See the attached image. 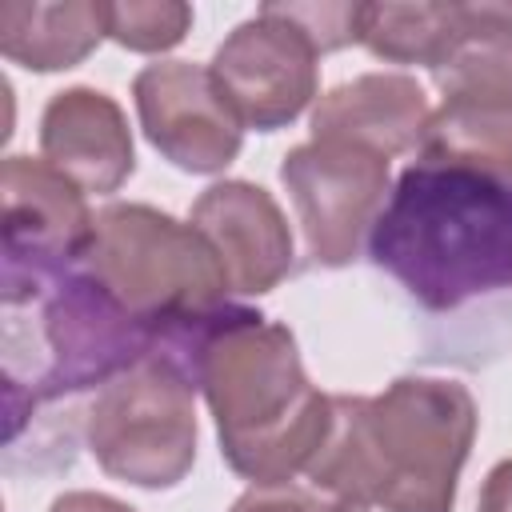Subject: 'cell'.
Listing matches in <instances>:
<instances>
[{"label":"cell","instance_id":"obj_1","mask_svg":"<svg viewBox=\"0 0 512 512\" xmlns=\"http://www.w3.org/2000/svg\"><path fill=\"white\" fill-rule=\"evenodd\" d=\"M476 424L472 392L444 376H400L380 396H332L308 480L360 508L452 512Z\"/></svg>","mask_w":512,"mask_h":512},{"label":"cell","instance_id":"obj_2","mask_svg":"<svg viewBox=\"0 0 512 512\" xmlns=\"http://www.w3.org/2000/svg\"><path fill=\"white\" fill-rule=\"evenodd\" d=\"M192 380L236 476L284 484L308 472L328 432L332 396L308 380L288 324L228 304L192 356Z\"/></svg>","mask_w":512,"mask_h":512},{"label":"cell","instance_id":"obj_3","mask_svg":"<svg viewBox=\"0 0 512 512\" xmlns=\"http://www.w3.org/2000/svg\"><path fill=\"white\" fill-rule=\"evenodd\" d=\"M368 256L428 312L512 288V180L408 164L368 236Z\"/></svg>","mask_w":512,"mask_h":512},{"label":"cell","instance_id":"obj_4","mask_svg":"<svg viewBox=\"0 0 512 512\" xmlns=\"http://www.w3.org/2000/svg\"><path fill=\"white\" fill-rule=\"evenodd\" d=\"M32 324L8 316L4 360L28 356V368L8 380V396H24L28 404L60 400L68 392L104 388L144 356L160 352V336L152 324L132 316L116 296H108L80 264L36 288L24 304Z\"/></svg>","mask_w":512,"mask_h":512},{"label":"cell","instance_id":"obj_5","mask_svg":"<svg viewBox=\"0 0 512 512\" xmlns=\"http://www.w3.org/2000/svg\"><path fill=\"white\" fill-rule=\"evenodd\" d=\"M80 268L132 316L152 324L160 340L180 320L228 304L232 292L216 248L192 220L184 224L136 200L96 212Z\"/></svg>","mask_w":512,"mask_h":512},{"label":"cell","instance_id":"obj_6","mask_svg":"<svg viewBox=\"0 0 512 512\" xmlns=\"http://www.w3.org/2000/svg\"><path fill=\"white\" fill-rule=\"evenodd\" d=\"M84 440L112 480L148 492L176 488L196 464V380L164 352L144 356L96 388Z\"/></svg>","mask_w":512,"mask_h":512},{"label":"cell","instance_id":"obj_7","mask_svg":"<svg viewBox=\"0 0 512 512\" xmlns=\"http://www.w3.org/2000/svg\"><path fill=\"white\" fill-rule=\"evenodd\" d=\"M280 180L292 196L308 256L324 268H344L360 256L392 192L388 156L340 140L296 144L280 164Z\"/></svg>","mask_w":512,"mask_h":512},{"label":"cell","instance_id":"obj_8","mask_svg":"<svg viewBox=\"0 0 512 512\" xmlns=\"http://www.w3.org/2000/svg\"><path fill=\"white\" fill-rule=\"evenodd\" d=\"M4 192V308L24 304L36 288L76 268L96 212L64 172L48 160L8 156L0 168Z\"/></svg>","mask_w":512,"mask_h":512},{"label":"cell","instance_id":"obj_9","mask_svg":"<svg viewBox=\"0 0 512 512\" xmlns=\"http://www.w3.org/2000/svg\"><path fill=\"white\" fill-rule=\"evenodd\" d=\"M132 100L148 144L192 176L224 172L244 144V124L216 84L212 68L160 60L136 72Z\"/></svg>","mask_w":512,"mask_h":512},{"label":"cell","instance_id":"obj_10","mask_svg":"<svg viewBox=\"0 0 512 512\" xmlns=\"http://www.w3.org/2000/svg\"><path fill=\"white\" fill-rule=\"evenodd\" d=\"M320 52L264 4L252 20L236 24L212 56V76L224 88L244 128H288L320 88Z\"/></svg>","mask_w":512,"mask_h":512},{"label":"cell","instance_id":"obj_11","mask_svg":"<svg viewBox=\"0 0 512 512\" xmlns=\"http://www.w3.org/2000/svg\"><path fill=\"white\" fill-rule=\"evenodd\" d=\"M220 256L236 296H264L292 272V228L252 180H220L204 188L188 216Z\"/></svg>","mask_w":512,"mask_h":512},{"label":"cell","instance_id":"obj_12","mask_svg":"<svg viewBox=\"0 0 512 512\" xmlns=\"http://www.w3.org/2000/svg\"><path fill=\"white\" fill-rule=\"evenodd\" d=\"M40 160H48L84 192H116L136 172L124 108L88 84L56 92L40 112Z\"/></svg>","mask_w":512,"mask_h":512},{"label":"cell","instance_id":"obj_13","mask_svg":"<svg viewBox=\"0 0 512 512\" xmlns=\"http://www.w3.org/2000/svg\"><path fill=\"white\" fill-rule=\"evenodd\" d=\"M432 120L424 88L404 72H364L312 104V140H340L380 156L420 148Z\"/></svg>","mask_w":512,"mask_h":512},{"label":"cell","instance_id":"obj_14","mask_svg":"<svg viewBox=\"0 0 512 512\" xmlns=\"http://www.w3.org/2000/svg\"><path fill=\"white\" fill-rule=\"evenodd\" d=\"M108 36L104 4L64 0V4H0V52L28 72H64L84 64Z\"/></svg>","mask_w":512,"mask_h":512},{"label":"cell","instance_id":"obj_15","mask_svg":"<svg viewBox=\"0 0 512 512\" xmlns=\"http://www.w3.org/2000/svg\"><path fill=\"white\" fill-rule=\"evenodd\" d=\"M432 84L452 104L512 108V4H480V16L432 68Z\"/></svg>","mask_w":512,"mask_h":512},{"label":"cell","instance_id":"obj_16","mask_svg":"<svg viewBox=\"0 0 512 512\" xmlns=\"http://www.w3.org/2000/svg\"><path fill=\"white\" fill-rule=\"evenodd\" d=\"M480 16V4H364L360 44L388 64H424L428 72L444 60L456 36Z\"/></svg>","mask_w":512,"mask_h":512},{"label":"cell","instance_id":"obj_17","mask_svg":"<svg viewBox=\"0 0 512 512\" xmlns=\"http://www.w3.org/2000/svg\"><path fill=\"white\" fill-rule=\"evenodd\" d=\"M420 160L512 180V108L444 100L424 128Z\"/></svg>","mask_w":512,"mask_h":512},{"label":"cell","instance_id":"obj_18","mask_svg":"<svg viewBox=\"0 0 512 512\" xmlns=\"http://www.w3.org/2000/svg\"><path fill=\"white\" fill-rule=\"evenodd\" d=\"M104 20H108V40H116L128 52L156 56L188 36L192 8L180 0H124V4H104Z\"/></svg>","mask_w":512,"mask_h":512},{"label":"cell","instance_id":"obj_19","mask_svg":"<svg viewBox=\"0 0 512 512\" xmlns=\"http://www.w3.org/2000/svg\"><path fill=\"white\" fill-rule=\"evenodd\" d=\"M272 16L288 20L320 56L360 44V20H364V4L340 0V4H264Z\"/></svg>","mask_w":512,"mask_h":512},{"label":"cell","instance_id":"obj_20","mask_svg":"<svg viewBox=\"0 0 512 512\" xmlns=\"http://www.w3.org/2000/svg\"><path fill=\"white\" fill-rule=\"evenodd\" d=\"M228 512H328V504L308 488L284 480V484H252L244 496H236Z\"/></svg>","mask_w":512,"mask_h":512},{"label":"cell","instance_id":"obj_21","mask_svg":"<svg viewBox=\"0 0 512 512\" xmlns=\"http://www.w3.org/2000/svg\"><path fill=\"white\" fill-rule=\"evenodd\" d=\"M476 512H512V456L500 460V464L484 476Z\"/></svg>","mask_w":512,"mask_h":512},{"label":"cell","instance_id":"obj_22","mask_svg":"<svg viewBox=\"0 0 512 512\" xmlns=\"http://www.w3.org/2000/svg\"><path fill=\"white\" fill-rule=\"evenodd\" d=\"M48 512H136V508L124 504V500H116V496H108V492H88V488H80V492L56 496Z\"/></svg>","mask_w":512,"mask_h":512},{"label":"cell","instance_id":"obj_23","mask_svg":"<svg viewBox=\"0 0 512 512\" xmlns=\"http://www.w3.org/2000/svg\"><path fill=\"white\" fill-rule=\"evenodd\" d=\"M328 512H368V508H360V504H344V500H336V504H328Z\"/></svg>","mask_w":512,"mask_h":512}]
</instances>
